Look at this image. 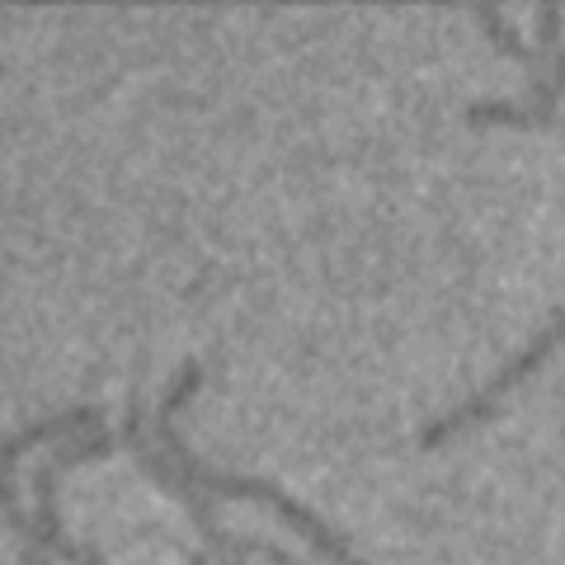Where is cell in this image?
I'll return each mask as SVG.
<instances>
[{"instance_id":"6da1fadb","label":"cell","mask_w":565,"mask_h":565,"mask_svg":"<svg viewBox=\"0 0 565 565\" xmlns=\"http://www.w3.org/2000/svg\"><path fill=\"white\" fill-rule=\"evenodd\" d=\"M552 344H556V330H552V334H546V340H542V344H537L533 353H523V359H519L514 367H509V373H504L500 382H494V386H490V392H481V396H476V401L467 405V411H462V415H452L448 424H438V429L429 434V444H438V438H444V434H452V429H462V424H471V419H481V411H486V405H490L494 396H500V392H509V386H514V382H519L523 373H533V367L542 363V353H546V349H552Z\"/></svg>"}]
</instances>
